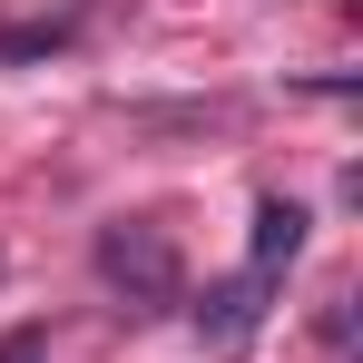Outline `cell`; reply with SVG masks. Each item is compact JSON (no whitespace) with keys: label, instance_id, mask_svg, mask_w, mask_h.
Masks as SVG:
<instances>
[{"label":"cell","instance_id":"obj_1","mask_svg":"<svg viewBox=\"0 0 363 363\" xmlns=\"http://www.w3.org/2000/svg\"><path fill=\"white\" fill-rule=\"evenodd\" d=\"M99 275H108L128 304H167L177 295V245H167V226H157V216H108V226H99Z\"/></svg>","mask_w":363,"mask_h":363},{"label":"cell","instance_id":"obj_2","mask_svg":"<svg viewBox=\"0 0 363 363\" xmlns=\"http://www.w3.org/2000/svg\"><path fill=\"white\" fill-rule=\"evenodd\" d=\"M255 295H265V275H236V285H216V295L196 304V334H206L216 354H236L245 334H255Z\"/></svg>","mask_w":363,"mask_h":363},{"label":"cell","instance_id":"obj_3","mask_svg":"<svg viewBox=\"0 0 363 363\" xmlns=\"http://www.w3.org/2000/svg\"><path fill=\"white\" fill-rule=\"evenodd\" d=\"M304 255V206L295 196H265L255 206V275H275V265H295Z\"/></svg>","mask_w":363,"mask_h":363},{"label":"cell","instance_id":"obj_4","mask_svg":"<svg viewBox=\"0 0 363 363\" xmlns=\"http://www.w3.org/2000/svg\"><path fill=\"white\" fill-rule=\"evenodd\" d=\"M60 40H69V20H30V30H0V60H40Z\"/></svg>","mask_w":363,"mask_h":363},{"label":"cell","instance_id":"obj_5","mask_svg":"<svg viewBox=\"0 0 363 363\" xmlns=\"http://www.w3.org/2000/svg\"><path fill=\"white\" fill-rule=\"evenodd\" d=\"M0 363H50V334H40V324H20V334H0Z\"/></svg>","mask_w":363,"mask_h":363}]
</instances>
